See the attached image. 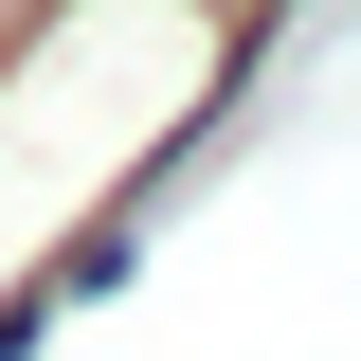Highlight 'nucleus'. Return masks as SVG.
Returning <instances> with one entry per match:
<instances>
[{
    "label": "nucleus",
    "mask_w": 361,
    "mask_h": 361,
    "mask_svg": "<svg viewBox=\"0 0 361 361\" xmlns=\"http://www.w3.org/2000/svg\"><path fill=\"white\" fill-rule=\"evenodd\" d=\"M217 73L235 0H37L0 37V325L127 217V180L217 109Z\"/></svg>",
    "instance_id": "obj_1"
}]
</instances>
